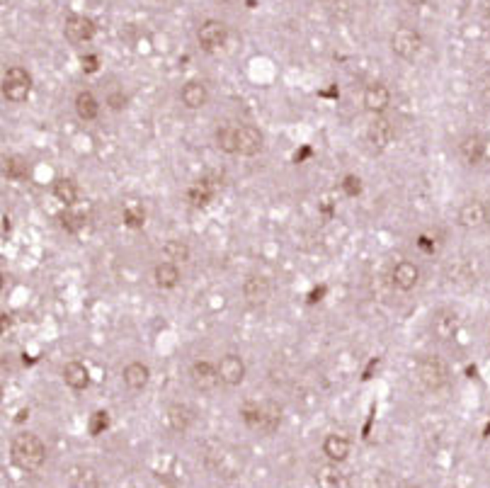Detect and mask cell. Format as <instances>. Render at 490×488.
Here are the masks:
<instances>
[{"mask_svg":"<svg viewBox=\"0 0 490 488\" xmlns=\"http://www.w3.org/2000/svg\"><path fill=\"white\" fill-rule=\"evenodd\" d=\"M226 39H229V29H226V25L219 20H207L197 32L199 47H202L204 51H209V54L219 51L226 44Z\"/></svg>","mask_w":490,"mask_h":488,"instance_id":"8992f818","label":"cell"},{"mask_svg":"<svg viewBox=\"0 0 490 488\" xmlns=\"http://www.w3.org/2000/svg\"><path fill=\"white\" fill-rule=\"evenodd\" d=\"M163 255H166L170 263H185V260L190 258V248L182 241H168L166 246H163Z\"/></svg>","mask_w":490,"mask_h":488,"instance_id":"f1b7e54d","label":"cell"},{"mask_svg":"<svg viewBox=\"0 0 490 488\" xmlns=\"http://www.w3.org/2000/svg\"><path fill=\"white\" fill-rule=\"evenodd\" d=\"M224 3H235V0H224Z\"/></svg>","mask_w":490,"mask_h":488,"instance_id":"60d3db41","label":"cell"},{"mask_svg":"<svg viewBox=\"0 0 490 488\" xmlns=\"http://www.w3.org/2000/svg\"><path fill=\"white\" fill-rule=\"evenodd\" d=\"M342 190H345L347 197H357L362 192V180L357 175H347L345 183H342Z\"/></svg>","mask_w":490,"mask_h":488,"instance_id":"d6a6232c","label":"cell"},{"mask_svg":"<svg viewBox=\"0 0 490 488\" xmlns=\"http://www.w3.org/2000/svg\"><path fill=\"white\" fill-rule=\"evenodd\" d=\"M243 294H245V299L250 301V304H265V301L270 299V294H272L270 279L257 277V274H253V277L245 279Z\"/></svg>","mask_w":490,"mask_h":488,"instance_id":"d6986e66","label":"cell"},{"mask_svg":"<svg viewBox=\"0 0 490 488\" xmlns=\"http://www.w3.org/2000/svg\"><path fill=\"white\" fill-rule=\"evenodd\" d=\"M80 64H83V70H86V73H95V70L100 68V59H97L95 54L83 56V59H80Z\"/></svg>","mask_w":490,"mask_h":488,"instance_id":"e575fe53","label":"cell"},{"mask_svg":"<svg viewBox=\"0 0 490 488\" xmlns=\"http://www.w3.org/2000/svg\"><path fill=\"white\" fill-rule=\"evenodd\" d=\"M391 282H394L396 290L411 292V290H415V285L420 282V270H417L413 263H408V260H403V263L396 265L394 272H391Z\"/></svg>","mask_w":490,"mask_h":488,"instance_id":"5bb4252c","label":"cell"},{"mask_svg":"<svg viewBox=\"0 0 490 488\" xmlns=\"http://www.w3.org/2000/svg\"><path fill=\"white\" fill-rule=\"evenodd\" d=\"M323 454L328 457L331 461H345L347 454H350V440H347L345 435H328L323 442Z\"/></svg>","mask_w":490,"mask_h":488,"instance_id":"7402d4cb","label":"cell"},{"mask_svg":"<svg viewBox=\"0 0 490 488\" xmlns=\"http://www.w3.org/2000/svg\"><path fill=\"white\" fill-rule=\"evenodd\" d=\"M95 32H97L95 22H92L90 17H86V15H70L68 20H66V25H64V34H66V39H68L70 44L90 42V39L95 37Z\"/></svg>","mask_w":490,"mask_h":488,"instance_id":"52a82bcc","label":"cell"},{"mask_svg":"<svg viewBox=\"0 0 490 488\" xmlns=\"http://www.w3.org/2000/svg\"><path fill=\"white\" fill-rule=\"evenodd\" d=\"M122 376H124L127 389H131V391H141V389L149 387L151 372H149V367L141 365V362H131V365L124 367Z\"/></svg>","mask_w":490,"mask_h":488,"instance_id":"ffe728a7","label":"cell"},{"mask_svg":"<svg viewBox=\"0 0 490 488\" xmlns=\"http://www.w3.org/2000/svg\"><path fill=\"white\" fill-rule=\"evenodd\" d=\"M187 197H190V202H192L194 207H207V204L214 199V192H211V188H209V183H199L187 192Z\"/></svg>","mask_w":490,"mask_h":488,"instance_id":"f546056e","label":"cell"},{"mask_svg":"<svg viewBox=\"0 0 490 488\" xmlns=\"http://www.w3.org/2000/svg\"><path fill=\"white\" fill-rule=\"evenodd\" d=\"M124 221H127L129 226H141L144 224V214L136 211V209H127L124 211Z\"/></svg>","mask_w":490,"mask_h":488,"instance_id":"8d00e7d4","label":"cell"},{"mask_svg":"<svg viewBox=\"0 0 490 488\" xmlns=\"http://www.w3.org/2000/svg\"><path fill=\"white\" fill-rule=\"evenodd\" d=\"M490 207H485L480 199H469L466 204H461L459 209V224L464 229H478V226L488 224Z\"/></svg>","mask_w":490,"mask_h":488,"instance_id":"ba28073f","label":"cell"},{"mask_svg":"<svg viewBox=\"0 0 490 488\" xmlns=\"http://www.w3.org/2000/svg\"><path fill=\"white\" fill-rule=\"evenodd\" d=\"M180 100L187 110H202L209 102L207 86H204V83H197V81L185 83V88H182V92H180Z\"/></svg>","mask_w":490,"mask_h":488,"instance_id":"ac0fdd59","label":"cell"},{"mask_svg":"<svg viewBox=\"0 0 490 488\" xmlns=\"http://www.w3.org/2000/svg\"><path fill=\"white\" fill-rule=\"evenodd\" d=\"M391 49H394V54L400 56V59L411 61L420 54L422 49V37L420 32H415L413 27H400L394 32L391 37Z\"/></svg>","mask_w":490,"mask_h":488,"instance_id":"5b68a950","label":"cell"},{"mask_svg":"<svg viewBox=\"0 0 490 488\" xmlns=\"http://www.w3.org/2000/svg\"><path fill=\"white\" fill-rule=\"evenodd\" d=\"M447 376H449L447 365H444V359L437 357V355H427V357H422L420 362H417V379H420L422 387L430 389V391L442 389L444 384H447Z\"/></svg>","mask_w":490,"mask_h":488,"instance_id":"3957f363","label":"cell"},{"mask_svg":"<svg viewBox=\"0 0 490 488\" xmlns=\"http://www.w3.org/2000/svg\"><path fill=\"white\" fill-rule=\"evenodd\" d=\"M61 226H64L68 233H78L83 226H86V216L83 214H75V211H64V214L59 216Z\"/></svg>","mask_w":490,"mask_h":488,"instance_id":"4dcf8cb0","label":"cell"},{"mask_svg":"<svg viewBox=\"0 0 490 488\" xmlns=\"http://www.w3.org/2000/svg\"><path fill=\"white\" fill-rule=\"evenodd\" d=\"M391 105V92L384 83H372L364 90V107L374 114H381Z\"/></svg>","mask_w":490,"mask_h":488,"instance_id":"9a60e30c","label":"cell"},{"mask_svg":"<svg viewBox=\"0 0 490 488\" xmlns=\"http://www.w3.org/2000/svg\"><path fill=\"white\" fill-rule=\"evenodd\" d=\"M107 105H109V110L119 112V110H124V105H127V97H124V92H109Z\"/></svg>","mask_w":490,"mask_h":488,"instance_id":"836d02e7","label":"cell"},{"mask_svg":"<svg viewBox=\"0 0 490 488\" xmlns=\"http://www.w3.org/2000/svg\"><path fill=\"white\" fill-rule=\"evenodd\" d=\"M75 114H78L83 122H92V119L100 114V102L95 100L92 92L83 90L75 95Z\"/></svg>","mask_w":490,"mask_h":488,"instance_id":"cb8c5ba5","label":"cell"},{"mask_svg":"<svg viewBox=\"0 0 490 488\" xmlns=\"http://www.w3.org/2000/svg\"><path fill=\"white\" fill-rule=\"evenodd\" d=\"M219 376L226 387H238L245 379V362L238 355H226L219 362Z\"/></svg>","mask_w":490,"mask_h":488,"instance_id":"7c38bea8","label":"cell"},{"mask_svg":"<svg viewBox=\"0 0 490 488\" xmlns=\"http://www.w3.org/2000/svg\"><path fill=\"white\" fill-rule=\"evenodd\" d=\"M216 146L224 153H238V144H235V127L226 124V127H219L216 129Z\"/></svg>","mask_w":490,"mask_h":488,"instance_id":"4316f807","label":"cell"},{"mask_svg":"<svg viewBox=\"0 0 490 488\" xmlns=\"http://www.w3.org/2000/svg\"><path fill=\"white\" fill-rule=\"evenodd\" d=\"M53 197L59 199L61 204H66V207H73V204L78 202V188H75L73 180L61 177V180L53 183Z\"/></svg>","mask_w":490,"mask_h":488,"instance_id":"d4e9b609","label":"cell"},{"mask_svg":"<svg viewBox=\"0 0 490 488\" xmlns=\"http://www.w3.org/2000/svg\"><path fill=\"white\" fill-rule=\"evenodd\" d=\"M192 420H194V415L187 406H182V403H172V406H168L166 423L172 433H187L190 425H192Z\"/></svg>","mask_w":490,"mask_h":488,"instance_id":"e0dca14e","label":"cell"},{"mask_svg":"<svg viewBox=\"0 0 490 488\" xmlns=\"http://www.w3.org/2000/svg\"><path fill=\"white\" fill-rule=\"evenodd\" d=\"M315 481H318V486L323 488H337V486H345V474L340 472L337 467H333V464H325V467L318 469V474H315Z\"/></svg>","mask_w":490,"mask_h":488,"instance_id":"484cf974","label":"cell"},{"mask_svg":"<svg viewBox=\"0 0 490 488\" xmlns=\"http://www.w3.org/2000/svg\"><path fill=\"white\" fill-rule=\"evenodd\" d=\"M391 139H394V127H391L389 119L376 117L372 124H369V129H367V141H369V144H372L376 151L386 149V146L391 144Z\"/></svg>","mask_w":490,"mask_h":488,"instance_id":"2e32d148","label":"cell"},{"mask_svg":"<svg viewBox=\"0 0 490 488\" xmlns=\"http://www.w3.org/2000/svg\"><path fill=\"white\" fill-rule=\"evenodd\" d=\"M456 331H459L456 313L449 311V309H442V311L435 313V318H432V333H435V338L447 343V340H452L454 335H456Z\"/></svg>","mask_w":490,"mask_h":488,"instance_id":"4fadbf2b","label":"cell"},{"mask_svg":"<svg viewBox=\"0 0 490 488\" xmlns=\"http://www.w3.org/2000/svg\"><path fill=\"white\" fill-rule=\"evenodd\" d=\"M478 95H480V100H483L485 105H490V73H488V75H483V78H480Z\"/></svg>","mask_w":490,"mask_h":488,"instance_id":"d590c367","label":"cell"},{"mask_svg":"<svg viewBox=\"0 0 490 488\" xmlns=\"http://www.w3.org/2000/svg\"><path fill=\"white\" fill-rule=\"evenodd\" d=\"M107 428H109V413H107V411H97V413H92V418H90V435L92 437L102 435Z\"/></svg>","mask_w":490,"mask_h":488,"instance_id":"1f68e13d","label":"cell"},{"mask_svg":"<svg viewBox=\"0 0 490 488\" xmlns=\"http://www.w3.org/2000/svg\"><path fill=\"white\" fill-rule=\"evenodd\" d=\"M405 3H408V5H413V8H420V5H425L427 0H405Z\"/></svg>","mask_w":490,"mask_h":488,"instance_id":"ab89813d","label":"cell"},{"mask_svg":"<svg viewBox=\"0 0 490 488\" xmlns=\"http://www.w3.org/2000/svg\"><path fill=\"white\" fill-rule=\"evenodd\" d=\"M240 415H243V423L250 430H260L265 435L277 433L279 423H282V408L272 401H250L240 408Z\"/></svg>","mask_w":490,"mask_h":488,"instance_id":"7a4b0ae2","label":"cell"},{"mask_svg":"<svg viewBox=\"0 0 490 488\" xmlns=\"http://www.w3.org/2000/svg\"><path fill=\"white\" fill-rule=\"evenodd\" d=\"M64 381L73 391H83L90 384V372H88V367L83 362H68L64 367Z\"/></svg>","mask_w":490,"mask_h":488,"instance_id":"44dd1931","label":"cell"},{"mask_svg":"<svg viewBox=\"0 0 490 488\" xmlns=\"http://www.w3.org/2000/svg\"><path fill=\"white\" fill-rule=\"evenodd\" d=\"M485 151H488V141L478 134H471L466 139H461L459 144V156L466 166H480L485 161Z\"/></svg>","mask_w":490,"mask_h":488,"instance_id":"30bf717a","label":"cell"},{"mask_svg":"<svg viewBox=\"0 0 490 488\" xmlns=\"http://www.w3.org/2000/svg\"><path fill=\"white\" fill-rule=\"evenodd\" d=\"M153 277H155V285L160 287V290H172V287L180 285V268H177V263H160L155 265L153 270Z\"/></svg>","mask_w":490,"mask_h":488,"instance_id":"603a6c76","label":"cell"},{"mask_svg":"<svg viewBox=\"0 0 490 488\" xmlns=\"http://www.w3.org/2000/svg\"><path fill=\"white\" fill-rule=\"evenodd\" d=\"M29 92H32V78H29V73H27L25 68H17V66L8 68L5 75H3V95H5V100L25 102L27 97H29Z\"/></svg>","mask_w":490,"mask_h":488,"instance_id":"277c9868","label":"cell"},{"mask_svg":"<svg viewBox=\"0 0 490 488\" xmlns=\"http://www.w3.org/2000/svg\"><path fill=\"white\" fill-rule=\"evenodd\" d=\"M235 144H238L240 156H257L262 151V134L260 129L250 127V124H240L235 127Z\"/></svg>","mask_w":490,"mask_h":488,"instance_id":"9c48e42d","label":"cell"},{"mask_svg":"<svg viewBox=\"0 0 490 488\" xmlns=\"http://www.w3.org/2000/svg\"><path fill=\"white\" fill-rule=\"evenodd\" d=\"M325 294V287H320L318 292H311V296H309V301H320V296Z\"/></svg>","mask_w":490,"mask_h":488,"instance_id":"f35d334b","label":"cell"},{"mask_svg":"<svg viewBox=\"0 0 490 488\" xmlns=\"http://www.w3.org/2000/svg\"><path fill=\"white\" fill-rule=\"evenodd\" d=\"M10 454H12V464H15L17 469L32 474L44 467V461H47V447H44V442L39 440L37 435L22 433L12 440Z\"/></svg>","mask_w":490,"mask_h":488,"instance_id":"6da1fadb","label":"cell"},{"mask_svg":"<svg viewBox=\"0 0 490 488\" xmlns=\"http://www.w3.org/2000/svg\"><path fill=\"white\" fill-rule=\"evenodd\" d=\"M5 166H3V172H5L8 180H22V177H27V163L22 156H8Z\"/></svg>","mask_w":490,"mask_h":488,"instance_id":"83f0119b","label":"cell"},{"mask_svg":"<svg viewBox=\"0 0 490 488\" xmlns=\"http://www.w3.org/2000/svg\"><path fill=\"white\" fill-rule=\"evenodd\" d=\"M190 379H192L194 389H199V391H211L221 381L219 367L209 365V362H194L192 370H190Z\"/></svg>","mask_w":490,"mask_h":488,"instance_id":"8fae6325","label":"cell"},{"mask_svg":"<svg viewBox=\"0 0 490 488\" xmlns=\"http://www.w3.org/2000/svg\"><path fill=\"white\" fill-rule=\"evenodd\" d=\"M73 483H78V486H97L95 472H92V469H86V476L73 478Z\"/></svg>","mask_w":490,"mask_h":488,"instance_id":"74e56055","label":"cell"}]
</instances>
